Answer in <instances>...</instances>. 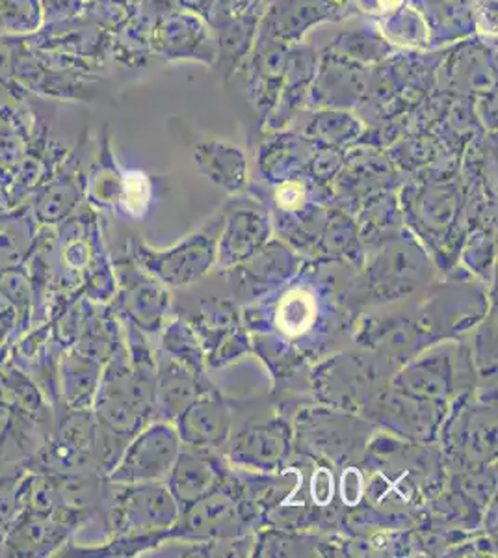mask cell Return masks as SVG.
I'll return each mask as SVG.
<instances>
[{
	"instance_id": "obj_1",
	"label": "cell",
	"mask_w": 498,
	"mask_h": 558,
	"mask_svg": "<svg viewBox=\"0 0 498 558\" xmlns=\"http://www.w3.org/2000/svg\"><path fill=\"white\" fill-rule=\"evenodd\" d=\"M92 413L95 463L105 476L120 460L126 444L155 417V371L134 368L125 343L105 365Z\"/></svg>"
},
{
	"instance_id": "obj_2",
	"label": "cell",
	"mask_w": 498,
	"mask_h": 558,
	"mask_svg": "<svg viewBox=\"0 0 498 558\" xmlns=\"http://www.w3.org/2000/svg\"><path fill=\"white\" fill-rule=\"evenodd\" d=\"M436 263L410 229L366 247L361 267L348 287V302L353 312L368 305L397 304L415 299L436 281Z\"/></svg>"
},
{
	"instance_id": "obj_3",
	"label": "cell",
	"mask_w": 498,
	"mask_h": 558,
	"mask_svg": "<svg viewBox=\"0 0 498 558\" xmlns=\"http://www.w3.org/2000/svg\"><path fill=\"white\" fill-rule=\"evenodd\" d=\"M398 368L371 350L323 357L309 373L313 399L324 407L360 413L389 386Z\"/></svg>"
},
{
	"instance_id": "obj_4",
	"label": "cell",
	"mask_w": 498,
	"mask_h": 558,
	"mask_svg": "<svg viewBox=\"0 0 498 558\" xmlns=\"http://www.w3.org/2000/svg\"><path fill=\"white\" fill-rule=\"evenodd\" d=\"M294 452L300 457L328 462L333 468L361 462L365 445L376 426L360 413L337 408H300L292 418Z\"/></svg>"
},
{
	"instance_id": "obj_5",
	"label": "cell",
	"mask_w": 498,
	"mask_h": 558,
	"mask_svg": "<svg viewBox=\"0 0 498 558\" xmlns=\"http://www.w3.org/2000/svg\"><path fill=\"white\" fill-rule=\"evenodd\" d=\"M476 376L471 349L450 339L411 357L391 376L389 386L413 399L450 404L458 395L476 387Z\"/></svg>"
},
{
	"instance_id": "obj_6",
	"label": "cell",
	"mask_w": 498,
	"mask_h": 558,
	"mask_svg": "<svg viewBox=\"0 0 498 558\" xmlns=\"http://www.w3.org/2000/svg\"><path fill=\"white\" fill-rule=\"evenodd\" d=\"M223 218L194 231L170 247H151L144 241H129V257L168 289L194 286L216 267V247Z\"/></svg>"
},
{
	"instance_id": "obj_7",
	"label": "cell",
	"mask_w": 498,
	"mask_h": 558,
	"mask_svg": "<svg viewBox=\"0 0 498 558\" xmlns=\"http://www.w3.org/2000/svg\"><path fill=\"white\" fill-rule=\"evenodd\" d=\"M108 484V483H107ZM107 525L110 538L160 536L175 525L181 508L166 481L108 484Z\"/></svg>"
},
{
	"instance_id": "obj_8",
	"label": "cell",
	"mask_w": 498,
	"mask_h": 558,
	"mask_svg": "<svg viewBox=\"0 0 498 558\" xmlns=\"http://www.w3.org/2000/svg\"><path fill=\"white\" fill-rule=\"evenodd\" d=\"M429 287L426 300L416 307V320L432 344L467 333L491 312L486 289L478 281L456 279L439 286L434 281Z\"/></svg>"
},
{
	"instance_id": "obj_9",
	"label": "cell",
	"mask_w": 498,
	"mask_h": 558,
	"mask_svg": "<svg viewBox=\"0 0 498 558\" xmlns=\"http://www.w3.org/2000/svg\"><path fill=\"white\" fill-rule=\"evenodd\" d=\"M257 520L259 518L240 489L239 478L231 473L228 483L216 489L215 494L181 512L166 536L168 539L183 538L190 542H229L244 538L247 529Z\"/></svg>"
},
{
	"instance_id": "obj_10",
	"label": "cell",
	"mask_w": 498,
	"mask_h": 558,
	"mask_svg": "<svg viewBox=\"0 0 498 558\" xmlns=\"http://www.w3.org/2000/svg\"><path fill=\"white\" fill-rule=\"evenodd\" d=\"M183 318L196 331L207 368L231 365L253 350L242 310L233 299L210 296L199 300L192 313Z\"/></svg>"
},
{
	"instance_id": "obj_11",
	"label": "cell",
	"mask_w": 498,
	"mask_h": 558,
	"mask_svg": "<svg viewBox=\"0 0 498 558\" xmlns=\"http://www.w3.org/2000/svg\"><path fill=\"white\" fill-rule=\"evenodd\" d=\"M181 438L168 418H153L121 452L114 468L102 476L108 484L162 483L181 451Z\"/></svg>"
},
{
	"instance_id": "obj_12",
	"label": "cell",
	"mask_w": 498,
	"mask_h": 558,
	"mask_svg": "<svg viewBox=\"0 0 498 558\" xmlns=\"http://www.w3.org/2000/svg\"><path fill=\"white\" fill-rule=\"evenodd\" d=\"M450 404L426 402L387 386L361 412L378 430L415 444H436Z\"/></svg>"
},
{
	"instance_id": "obj_13",
	"label": "cell",
	"mask_w": 498,
	"mask_h": 558,
	"mask_svg": "<svg viewBox=\"0 0 498 558\" xmlns=\"http://www.w3.org/2000/svg\"><path fill=\"white\" fill-rule=\"evenodd\" d=\"M114 270L118 291L112 310L118 318L133 324L146 336L160 333L170 312V289L142 270L129 255L116 263Z\"/></svg>"
},
{
	"instance_id": "obj_14",
	"label": "cell",
	"mask_w": 498,
	"mask_h": 558,
	"mask_svg": "<svg viewBox=\"0 0 498 558\" xmlns=\"http://www.w3.org/2000/svg\"><path fill=\"white\" fill-rule=\"evenodd\" d=\"M226 447L229 465L253 473H278L294 452L292 421L278 415L252 423L231 436Z\"/></svg>"
},
{
	"instance_id": "obj_15",
	"label": "cell",
	"mask_w": 498,
	"mask_h": 558,
	"mask_svg": "<svg viewBox=\"0 0 498 558\" xmlns=\"http://www.w3.org/2000/svg\"><path fill=\"white\" fill-rule=\"evenodd\" d=\"M303 255L279 239H270L265 247L236 267L226 270L231 281L234 302H255L287 286L302 268Z\"/></svg>"
},
{
	"instance_id": "obj_16",
	"label": "cell",
	"mask_w": 498,
	"mask_h": 558,
	"mask_svg": "<svg viewBox=\"0 0 498 558\" xmlns=\"http://www.w3.org/2000/svg\"><path fill=\"white\" fill-rule=\"evenodd\" d=\"M231 471L226 457H220L212 449H199L181 445L166 484L175 497L181 512L203 501L228 483Z\"/></svg>"
},
{
	"instance_id": "obj_17",
	"label": "cell",
	"mask_w": 498,
	"mask_h": 558,
	"mask_svg": "<svg viewBox=\"0 0 498 558\" xmlns=\"http://www.w3.org/2000/svg\"><path fill=\"white\" fill-rule=\"evenodd\" d=\"M271 235V215L265 207L252 202L231 205L223 216L216 247V267L221 272L236 267L265 247Z\"/></svg>"
},
{
	"instance_id": "obj_18",
	"label": "cell",
	"mask_w": 498,
	"mask_h": 558,
	"mask_svg": "<svg viewBox=\"0 0 498 558\" xmlns=\"http://www.w3.org/2000/svg\"><path fill=\"white\" fill-rule=\"evenodd\" d=\"M155 417L175 421L177 415L199 397L215 387L208 380L207 371L166 354L158 350L155 354Z\"/></svg>"
},
{
	"instance_id": "obj_19",
	"label": "cell",
	"mask_w": 498,
	"mask_h": 558,
	"mask_svg": "<svg viewBox=\"0 0 498 558\" xmlns=\"http://www.w3.org/2000/svg\"><path fill=\"white\" fill-rule=\"evenodd\" d=\"M39 468L49 473H83L95 462V421L92 410L70 412L39 449Z\"/></svg>"
},
{
	"instance_id": "obj_20",
	"label": "cell",
	"mask_w": 498,
	"mask_h": 558,
	"mask_svg": "<svg viewBox=\"0 0 498 558\" xmlns=\"http://www.w3.org/2000/svg\"><path fill=\"white\" fill-rule=\"evenodd\" d=\"M181 444L220 451L231 438V412L223 395L210 387L173 421Z\"/></svg>"
},
{
	"instance_id": "obj_21",
	"label": "cell",
	"mask_w": 498,
	"mask_h": 558,
	"mask_svg": "<svg viewBox=\"0 0 498 558\" xmlns=\"http://www.w3.org/2000/svg\"><path fill=\"white\" fill-rule=\"evenodd\" d=\"M107 363L78 349L76 344L62 352L57 365V391L70 412H84L94 407Z\"/></svg>"
},
{
	"instance_id": "obj_22",
	"label": "cell",
	"mask_w": 498,
	"mask_h": 558,
	"mask_svg": "<svg viewBox=\"0 0 498 558\" xmlns=\"http://www.w3.org/2000/svg\"><path fill=\"white\" fill-rule=\"evenodd\" d=\"M197 172L229 194H239L247 184L246 155L223 142H208L194 153Z\"/></svg>"
},
{
	"instance_id": "obj_23",
	"label": "cell",
	"mask_w": 498,
	"mask_h": 558,
	"mask_svg": "<svg viewBox=\"0 0 498 558\" xmlns=\"http://www.w3.org/2000/svg\"><path fill=\"white\" fill-rule=\"evenodd\" d=\"M311 257L344 260L360 268L365 257V247L360 241L357 220H353V216L344 210H329Z\"/></svg>"
},
{
	"instance_id": "obj_24",
	"label": "cell",
	"mask_w": 498,
	"mask_h": 558,
	"mask_svg": "<svg viewBox=\"0 0 498 558\" xmlns=\"http://www.w3.org/2000/svg\"><path fill=\"white\" fill-rule=\"evenodd\" d=\"M255 557H307L333 555L335 542L323 534L292 533L291 529H270L255 536L252 547Z\"/></svg>"
},
{
	"instance_id": "obj_25",
	"label": "cell",
	"mask_w": 498,
	"mask_h": 558,
	"mask_svg": "<svg viewBox=\"0 0 498 558\" xmlns=\"http://www.w3.org/2000/svg\"><path fill=\"white\" fill-rule=\"evenodd\" d=\"M34 476L36 470L26 463L0 468V557L8 533L28 505Z\"/></svg>"
},
{
	"instance_id": "obj_26",
	"label": "cell",
	"mask_w": 498,
	"mask_h": 558,
	"mask_svg": "<svg viewBox=\"0 0 498 558\" xmlns=\"http://www.w3.org/2000/svg\"><path fill=\"white\" fill-rule=\"evenodd\" d=\"M36 226L23 213L0 218V270L23 267L36 246Z\"/></svg>"
},
{
	"instance_id": "obj_27",
	"label": "cell",
	"mask_w": 498,
	"mask_h": 558,
	"mask_svg": "<svg viewBox=\"0 0 498 558\" xmlns=\"http://www.w3.org/2000/svg\"><path fill=\"white\" fill-rule=\"evenodd\" d=\"M404 216L398 209L397 202L391 197H379L366 205L365 210L357 218L360 241L363 247H373L379 242L404 231Z\"/></svg>"
},
{
	"instance_id": "obj_28",
	"label": "cell",
	"mask_w": 498,
	"mask_h": 558,
	"mask_svg": "<svg viewBox=\"0 0 498 558\" xmlns=\"http://www.w3.org/2000/svg\"><path fill=\"white\" fill-rule=\"evenodd\" d=\"M460 259L463 260L467 272L474 274L486 283H491L495 260H497L495 228L469 226L463 246H461Z\"/></svg>"
},
{
	"instance_id": "obj_29",
	"label": "cell",
	"mask_w": 498,
	"mask_h": 558,
	"mask_svg": "<svg viewBox=\"0 0 498 558\" xmlns=\"http://www.w3.org/2000/svg\"><path fill=\"white\" fill-rule=\"evenodd\" d=\"M307 494L316 512L320 514L323 526H333L337 523V475L335 468L328 462L311 460V473L307 478Z\"/></svg>"
},
{
	"instance_id": "obj_30",
	"label": "cell",
	"mask_w": 498,
	"mask_h": 558,
	"mask_svg": "<svg viewBox=\"0 0 498 558\" xmlns=\"http://www.w3.org/2000/svg\"><path fill=\"white\" fill-rule=\"evenodd\" d=\"M471 357H473L478 376L497 378V330H495L491 312L476 326Z\"/></svg>"
},
{
	"instance_id": "obj_31",
	"label": "cell",
	"mask_w": 498,
	"mask_h": 558,
	"mask_svg": "<svg viewBox=\"0 0 498 558\" xmlns=\"http://www.w3.org/2000/svg\"><path fill=\"white\" fill-rule=\"evenodd\" d=\"M153 199L151 181L146 173L125 172L121 175L120 205L126 215L142 218L149 210Z\"/></svg>"
},
{
	"instance_id": "obj_32",
	"label": "cell",
	"mask_w": 498,
	"mask_h": 558,
	"mask_svg": "<svg viewBox=\"0 0 498 558\" xmlns=\"http://www.w3.org/2000/svg\"><path fill=\"white\" fill-rule=\"evenodd\" d=\"M38 0H0V28L10 33H32L39 26Z\"/></svg>"
},
{
	"instance_id": "obj_33",
	"label": "cell",
	"mask_w": 498,
	"mask_h": 558,
	"mask_svg": "<svg viewBox=\"0 0 498 558\" xmlns=\"http://www.w3.org/2000/svg\"><path fill=\"white\" fill-rule=\"evenodd\" d=\"M366 473L361 465L347 463L342 465L341 475L337 478V495L341 505L348 510L360 507L365 499Z\"/></svg>"
}]
</instances>
